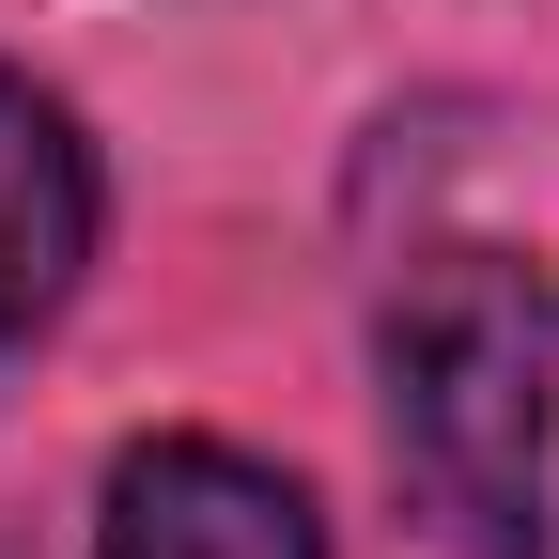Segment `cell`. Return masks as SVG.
Returning a JSON list of instances; mask_svg holds the SVG:
<instances>
[{
    "mask_svg": "<svg viewBox=\"0 0 559 559\" xmlns=\"http://www.w3.org/2000/svg\"><path fill=\"white\" fill-rule=\"evenodd\" d=\"M373 404L389 481L451 559H544L559 544V264L451 234L373 311Z\"/></svg>",
    "mask_w": 559,
    "mask_h": 559,
    "instance_id": "obj_1",
    "label": "cell"
},
{
    "mask_svg": "<svg viewBox=\"0 0 559 559\" xmlns=\"http://www.w3.org/2000/svg\"><path fill=\"white\" fill-rule=\"evenodd\" d=\"M94 559H326V498L234 436H140L109 451Z\"/></svg>",
    "mask_w": 559,
    "mask_h": 559,
    "instance_id": "obj_2",
    "label": "cell"
},
{
    "mask_svg": "<svg viewBox=\"0 0 559 559\" xmlns=\"http://www.w3.org/2000/svg\"><path fill=\"white\" fill-rule=\"evenodd\" d=\"M94 234H109V171H94L79 109L0 62V342H47L79 311Z\"/></svg>",
    "mask_w": 559,
    "mask_h": 559,
    "instance_id": "obj_3",
    "label": "cell"
}]
</instances>
